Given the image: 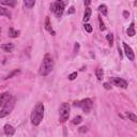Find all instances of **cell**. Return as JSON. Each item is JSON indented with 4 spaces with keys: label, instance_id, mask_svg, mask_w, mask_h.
Instances as JSON below:
<instances>
[{
    "label": "cell",
    "instance_id": "26",
    "mask_svg": "<svg viewBox=\"0 0 137 137\" xmlns=\"http://www.w3.org/2000/svg\"><path fill=\"white\" fill-rule=\"evenodd\" d=\"M76 77H77V72H73L72 74L68 75V79H70V80H74Z\"/></svg>",
    "mask_w": 137,
    "mask_h": 137
},
{
    "label": "cell",
    "instance_id": "23",
    "mask_svg": "<svg viewBox=\"0 0 137 137\" xmlns=\"http://www.w3.org/2000/svg\"><path fill=\"white\" fill-rule=\"evenodd\" d=\"M81 121H83V117H81V116H77L73 120V124H79Z\"/></svg>",
    "mask_w": 137,
    "mask_h": 137
},
{
    "label": "cell",
    "instance_id": "16",
    "mask_svg": "<svg viewBox=\"0 0 137 137\" xmlns=\"http://www.w3.org/2000/svg\"><path fill=\"white\" fill-rule=\"evenodd\" d=\"M95 75H97V77H98V79H99V80H102V79H103V76H104L103 68L98 67L97 70H95Z\"/></svg>",
    "mask_w": 137,
    "mask_h": 137
},
{
    "label": "cell",
    "instance_id": "9",
    "mask_svg": "<svg viewBox=\"0 0 137 137\" xmlns=\"http://www.w3.org/2000/svg\"><path fill=\"white\" fill-rule=\"evenodd\" d=\"M3 132H4L7 137H12L13 135L15 134V129H14V127H12L11 124H6L4 128H3Z\"/></svg>",
    "mask_w": 137,
    "mask_h": 137
},
{
    "label": "cell",
    "instance_id": "22",
    "mask_svg": "<svg viewBox=\"0 0 137 137\" xmlns=\"http://www.w3.org/2000/svg\"><path fill=\"white\" fill-rule=\"evenodd\" d=\"M106 39H107V41H108V43H109V45H113L114 44V35L112 34V33H108L107 35H106Z\"/></svg>",
    "mask_w": 137,
    "mask_h": 137
},
{
    "label": "cell",
    "instance_id": "29",
    "mask_svg": "<svg viewBox=\"0 0 137 137\" xmlns=\"http://www.w3.org/2000/svg\"><path fill=\"white\" fill-rule=\"evenodd\" d=\"M79 50V43H75V46H74V54L76 55Z\"/></svg>",
    "mask_w": 137,
    "mask_h": 137
},
{
    "label": "cell",
    "instance_id": "7",
    "mask_svg": "<svg viewBox=\"0 0 137 137\" xmlns=\"http://www.w3.org/2000/svg\"><path fill=\"white\" fill-rule=\"evenodd\" d=\"M112 83L117 86V87H121L123 89H127L128 88V83L124 80V79H122L120 77H112Z\"/></svg>",
    "mask_w": 137,
    "mask_h": 137
},
{
    "label": "cell",
    "instance_id": "33",
    "mask_svg": "<svg viewBox=\"0 0 137 137\" xmlns=\"http://www.w3.org/2000/svg\"><path fill=\"white\" fill-rule=\"evenodd\" d=\"M84 3H85V6H89V4L91 3V1H85Z\"/></svg>",
    "mask_w": 137,
    "mask_h": 137
},
{
    "label": "cell",
    "instance_id": "6",
    "mask_svg": "<svg viewBox=\"0 0 137 137\" xmlns=\"http://www.w3.org/2000/svg\"><path fill=\"white\" fill-rule=\"evenodd\" d=\"M54 6H55V10H54L55 15H56L57 18H60V17L63 15L65 3H64L63 1H56V2L54 3Z\"/></svg>",
    "mask_w": 137,
    "mask_h": 137
},
{
    "label": "cell",
    "instance_id": "21",
    "mask_svg": "<svg viewBox=\"0 0 137 137\" xmlns=\"http://www.w3.org/2000/svg\"><path fill=\"white\" fill-rule=\"evenodd\" d=\"M127 116L129 117L130 120H132L133 122H137V116L133 113H127Z\"/></svg>",
    "mask_w": 137,
    "mask_h": 137
},
{
    "label": "cell",
    "instance_id": "28",
    "mask_svg": "<svg viewBox=\"0 0 137 137\" xmlns=\"http://www.w3.org/2000/svg\"><path fill=\"white\" fill-rule=\"evenodd\" d=\"M103 86H104V88L107 89V90H110V89H112V85L109 84V83H104Z\"/></svg>",
    "mask_w": 137,
    "mask_h": 137
},
{
    "label": "cell",
    "instance_id": "27",
    "mask_svg": "<svg viewBox=\"0 0 137 137\" xmlns=\"http://www.w3.org/2000/svg\"><path fill=\"white\" fill-rule=\"evenodd\" d=\"M18 73H19V71H18V70H17V71H14V72H12L11 74H9V75H8L7 77H4V78H6V79H8V78H12L13 76L16 75V74H18Z\"/></svg>",
    "mask_w": 137,
    "mask_h": 137
},
{
    "label": "cell",
    "instance_id": "34",
    "mask_svg": "<svg viewBox=\"0 0 137 137\" xmlns=\"http://www.w3.org/2000/svg\"><path fill=\"white\" fill-rule=\"evenodd\" d=\"M0 33H1V28H0Z\"/></svg>",
    "mask_w": 137,
    "mask_h": 137
},
{
    "label": "cell",
    "instance_id": "32",
    "mask_svg": "<svg viewBox=\"0 0 137 137\" xmlns=\"http://www.w3.org/2000/svg\"><path fill=\"white\" fill-rule=\"evenodd\" d=\"M123 16H124L125 18H128V17L130 16V13H129L128 11H124V12H123Z\"/></svg>",
    "mask_w": 137,
    "mask_h": 137
},
{
    "label": "cell",
    "instance_id": "24",
    "mask_svg": "<svg viewBox=\"0 0 137 137\" xmlns=\"http://www.w3.org/2000/svg\"><path fill=\"white\" fill-rule=\"evenodd\" d=\"M99 22H100V30H101V31H104V30L106 29V27H105V25H104V23H103V20H102V17H99Z\"/></svg>",
    "mask_w": 137,
    "mask_h": 137
},
{
    "label": "cell",
    "instance_id": "18",
    "mask_svg": "<svg viewBox=\"0 0 137 137\" xmlns=\"http://www.w3.org/2000/svg\"><path fill=\"white\" fill-rule=\"evenodd\" d=\"M128 34L130 36H134L135 35V29H134V23L131 24V26L129 27V29H128Z\"/></svg>",
    "mask_w": 137,
    "mask_h": 137
},
{
    "label": "cell",
    "instance_id": "11",
    "mask_svg": "<svg viewBox=\"0 0 137 137\" xmlns=\"http://www.w3.org/2000/svg\"><path fill=\"white\" fill-rule=\"evenodd\" d=\"M1 48H2L4 51H7V52H12L13 49H14V45H13L12 43H7V44L1 45Z\"/></svg>",
    "mask_w": 137,
    "mask_h": 137
},
{
    "label": "cell",
    "instance_id": "8",
    "mask_svg": "<svg viewBox=\"0 0 137 137\" xmlns=\"http://www.w3.org/2000/svg\"><path fill=\"white\" fill-rule=\"evenodd\" d=\"M123 44V48H124V52H125V56L129 58V60H131V61H134L135 60V55H134V51H133V49L127 44V43H124L123 42L122 43Z\"/></svg>",
    "mask_w": 137,
    "mask_h": 137
},
{
    "label": "cell",
    "instance_id": "20",
    "mask_svg": "<svg viewBox=\"0 0 137 137\" xmlns=\"http://www.w3.org/2000/svg\"><path fill=\"white\" fill-rule=\"evenodd\" d=\"M99 11L102 13L103 15H107V7L105 4H101L99 7Z\"/></svg>",
    "mask_w": 137,
    "mask_h": 137
},
{
    "label": "cell",
    "instance_id": "12",
    "mask_svg": "<svg viewBox=\"0 0 137 137\" xmlns=\"http://www.w3.org/2000/svg\"><path fill=\"white\" fill-rule=\"evenodd\" d=\"M90 17H91V9L87 7L86 10H85V13H84V22L85 23L88 22L90 19Z\"/></svg>",
    "mask_w": 137,
    "mask_h": 137
},
{
    "label": "cell",
    "instance_id": "17",
    "mask_svg": "<svg viewBox=\"0 0 137 137\" xmlns=\"http://www.w3.org/2000/svg\"><path fill=\"white\" fill-rule=\"evenodd\" d=\"M0 3L4 4V6H9V7H15L16 1H14V0H13V1H10V0H9V1H8V0H1Z\"/></svg>",
    "mask_w": 137,
    "mask_h": 137
},
{
    "label": "cell",
    "instance_id": "31",
    "mask_svg": "<svg viewBox=\"0 0 137 137\" xmlns=\"http://www.w3.org/2000/svg\"><path fill=\"white\" fill-rule=\"evenodd\" d=\"M74 12H75V9H74V7H71V8H70V10L67 11V14H73Z\"/></svg>",
    "mask_w": 137,
    "mask_h": 137
},
{
    "label": "cell",
    "instance_id": "4",
    "mask_svg": "<svg viewBox=\"0 0 137 137\" xmlns=\"http://www.w3.org/2000/svg\"><path fill=\"white\" fill-rule=\"evenodd\" d=\"M15 98H11L3 106H2V108H1V110H0V118H4V117H7L8 115H10L11 114V112L13 110V108H14V106H15Z\"/></svg>",
    "mask_w": 137,
    "mask_h": 137
},
{
    "label": "cell",
    "instance_id": "1",
    "mask_svg": "<svg viewBox=\"0 0 137 137\" xmlns=\"http://www.w3.org/2000/svg\"><path fill=\"white\" fill-rule=\"evenodd\" d=\"M44 117V105L43 103H36L31 113V123L33 125H39Z\"/></svg>",
    "mask_w": 137,
    "mask_h": 137
},
{
    "label": "cell",
    "instance_id": "2",
    "mask_svg": "<svg viewBox=\"0 0 137 137\" xmlns=\"http://www.w3.org/2000/svg\"><path fill=\"white\" fill-rule=\"evenodd\" d=\"M52 68H54V60H52L50 55L46 54L45 57L43 58L42 63H41L39 73H40V75H42V76H47L52 71Z\"/></svg>",
    "mask_w": 137,
    "mask_h": 137
},
{
    "label": "cell",
    "instance_id": "13",
    "mask_svg": "<svg viewBox=\"0 0 137 137\" xmlns=\"http://www.w3.org/2000/svg\"><path fill=\"white\" fill-rule=\"evenodd\" d=\"M0 15H2V16H7V17H9V18H11V13L6 9V8H3V7H1L0 6Z\"/></svg>",
    "mask_w": 137,
    "mask_h": 137
},
{
    "label": "cell",
    "instance_id": "19",
    "mask_svg": "<svg viewBox=\"0 0 137 137\" xmlns=\"http://www.w3.org/2000/svg\"><path fill=\"white\" fill-rule=\"evenodd\" d=\"M45 29L47 31H50L51 32V25H50V20H49V17L47 16L45 18Z\"/></svg>",
    "mask_w": 137,
    "mask_h": 137
},
{
    "label": "cell",
    "instance_id": "25",
    "mask_svg": "<svg viewBox=\"0 0 137 137\" xmlns=\"http://www.w3.org/2000/svg\"><path fill=\"white\" fill-rule=\"evenodd\" d=\"M85 30H86L87 32L91 33V32H92V27H91V25H89V24H85Z\"/></svg>",
    "mask_w": 137,
    "mask_h": 137
},
{
    "label": "cell",
    "instance_id": "14",
    "mask_svg": "<svg viewBox=\"0 0 137 137\" xmlns=\"http://www.w3.org/2000/svg\"><path fill=\"white\" fill-rule=\"evenodd\" d=\"M8 35H9L10 38H17V36L19 35V31L14 30L13 28H10L9 31H8Z\"/></svg>",
    "mask_w": 137,
    "mask_h": 137
},
{
    "label": "cell",
    "instance_id": "3",
    "mask_svg": "<svg viewBox=\"0 0 137 137\" xmlns=\"http://www.w3.org/2000/svg\"><path fill=\"white\" fill-rule=\"evenodd\" d=\"M74 106L75 107H80L84 110V113L89 114L91 112V109L93 107V102L91 99H84L81 101H76L74 102Z\"/></svg>",
    "mask_w": 137,
    "mask_h": 137
},
{
    "label": "cell",
    "instance_id": "30",
    "mask_svg": "<svg viewBox=\"0 0 137 137\" xmlns=\"http://www.w3.org/2000/svg\"><path fill=\"white\" fill-rule=\"evenodd\" d=\"M88 131V129L86 128V127H81L80 129H79V132L80 133H85V132H87Z\"/></svg>",
    "mask_w": 137,
    "mask_h": 137
},
{
    "label": "cell",
    "instance_id": "15",
    "mask_svg": "<svg viewBox=\"0 0 137 137\" xmlns=\"http://www.w3.org/2000/svg\"><path fill=\"white\" fill-rule=\"evenodd\" d=\"M35 4V1L34 0H25L24 1V6L27 8V9H32Z\"/></svg>",
    "mask_w": 137,
    "mask_h": 137
},
{
    "label": "cell",
    "instance_id": "5",
    "mask_svg": "<svg viewBox=\"0 0 137 137\" xmlns=\"http://www.w3.org/2000/svg\"><path fill=\"white\" fill-rule=\"evenodd\" d=\"M70 117V105L68 103H62L59 108V121L65 122Z\"/></svg>",
    "mask_w": 137,
    "mask_h": 137
},
{
    "label": "cell",
    "instance_id": "10",
    "mask_svg": "<svg viewBox=\"0 0 137 137\" xmlns=\"http://www.w3.org/2000/svg\"><path fill=\"white\" fill-rule=\"evenodd\" d=\"M11 98H12V97H11V94H10L9 92H4V93H2V94H0V106L2 107Z\"/></svg>",
    "mask_w": 137,
    "mask_h": 137
}]
</instances>
